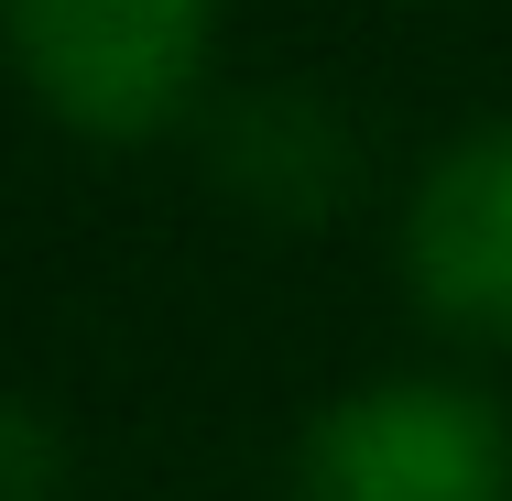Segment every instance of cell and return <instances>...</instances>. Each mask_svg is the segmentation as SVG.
I'll return each instance as SVG.
<instances>
[{
	"label": "cell",
	"mask_w": 512,
	"mask_h": 501,
	"mask_svg": "<svg viewBox=\"0 0 512 501\" xmlns=\"http://www.w3.org/2000/svg\"><path fill=\"white\" fill-rule=\"evenodd\" d=\"M11 66L33 99L99 142H142L197 99L207 66V0H0Z\"/></svg>",
	"instance_id": "6da1fadb"
},
{
	"label": "cell",
	"mask_w": 512,
	"mask_h": 501,
	"mask_svg": "<svg viewBox=\"0 0 512 501\" xmlns=\"http://www.w3.org/2000/svg\"><path fill=\"white\" fill-rule=\"evenodd\" d=\"M306 501H512V425L469 382H371L306 436Z\"/></svg>",
	"instance_id": "7a4b0ae2"
},
{
	"label": "cell",
	"mask_w": 512,
	"mask_h": 501,
	"mask_svg": "<svg viewBox=\"0 0 512 501\" xmlns=\"http://www.w3.org/2000/svg\"><path fill=\"white\" fill-rule=\"evenodd\" d=\"M404 284L447 338L512 349V120L425 164L404 207Z\"/></svg>",
	"instance_id": "3957f363"
},
{
	"label": "cell",
	"mask_w": 512,
	"mask_h": 501,
	"mask_svg": "<svg viewBox=\"0 0 512 501\" xmlns=\"http://www.w3.org/2000/svg\"><path fill=\"white\" fill-rule=\"evenodd\" d=\"M218 175L262 207V218H327V207L349 197V131L316 99H295V88H262V99L229 109Z\"/></svg>",
	"instance_id": "277c9868"
},
{
	"label": "cell",
	"mask_w": 512,
	"mask_h": 501,
	"mask_svg": "<svg viewBox=\"0 0 512 501\" xmlns=\"http://www.w3.org/2000/svg\"><path fill=\"white\" fill-rule=\"evenodd\" d=\"M44 480H55V436H44V414L0 403V501H33Z\"/></svg>",
	"instance_id": "5b68a950"
}]
</instances>
